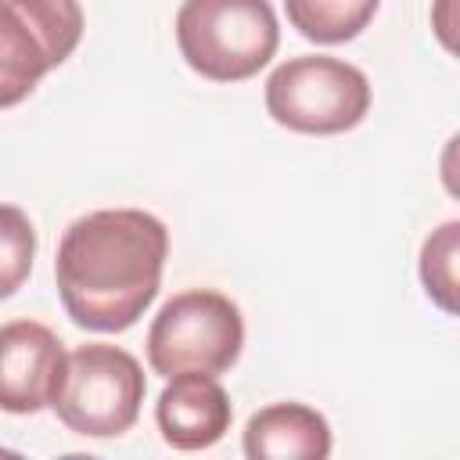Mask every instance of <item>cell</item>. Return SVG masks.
Listing matches in <instances>:
<instances>
[{
  "instance_id": "obj_1",
  "label": "cell",
  "mask_w": 460,
  "mask_h": 460,
  "mask_svg": "<svg viewBox=\"0 0 460 460\" xmlns=\"http://www.w3.org/2000/svg\"><path fill=\"white\" fill-rule=\"evenodd\" d=\"M169 255V230L144 208L79 216L58 244L54 277L72 323L101 334L133 327L155 302Z\"/></svg>"
},
{
  "instance_id": "obj_2",
  "label": "cell",
  "mask_w": 460,
  "mask_h": 460,
  "mask_svg": "<svg viewBox=\"0 0 460 460\" xmlns=\"http://www.w3.org/2000/svg\"><path fill=\"white\" fill-rule=\"evenodd\" d=\"M183 61L212 83H241L270 65L280 25L270 0H183L176 14Z\"/></svg>"
},
{
  "instance_id": "obj_3",
  "label": "cell",
  "mask_w": 460,
  "mask_h": 460,
  "mask_svg": "<svg viewBox=\"0 0 460 460\" xmlns=\"http://www.w3.org/2000/svg\"><path fill=\"white\" fill-rule=\"evenodd\" d=\"M147 381L140 363L119 345H79L65 359V377L50 399L58 420L86 438H115L140 417Z\"/></svg>"
},
{
  "instance_id": "obj_4",
  "label": "cell",
  "mask_w": 460,
  "mask_h": 460,
  "mask_svg": "<svg viewBox=\"0 0 460 460\" xmlns=\"http://www.w3.org/2000/svg\"><path fill=\"white\" fill-rule=\"evenodd\" d=\"M266 111L277 126H288L295 133H345L367 119L370 83L356 65L341 58H291L266 79Z\"/></svg>"
},
{
  "instance_id": "obj_5",
  "label": "cell",
  "mask_w": 460,
  "mask_h": 460,
  "mask_svg": "<svg viewBox=\"0 0 460 460\" xmlns=\"http://www.w3.org/2000/svg\"><path fill=\"white\" fill-rule=\"evenodd\" d=\"M244 349L241 309L208 288L172 295L147 331V363L155 374L172 377L183 370L223 374Z\"/></svg>"
},
{
  "instance_id": "obj_6",
  "label": "cell",
  "mask_w": 460,
  "mask_h": 460,
  "mask_svg": "<svg viewBox=\"0 0 460 460\" xmlns=\"http://www.w3.org/2000/svg\"><path fill=\"white\" fill-rule=\"evenodd\" d=\"M83 36L79 0H0V108L22 104Z\"/></svg>"
},
{
  "instance_id": "obj_7",
  "label": "cell",
  "mask_w": 460,
  "mask_h": 460,
  "mask_svg": "<svg viewBox=\"0 0 460 460\" xmlns=\"http://www.w3.org/2000/svg\"><path fill=\"white\" fill-rule=\"evenodd\" d=\"M65 349L47 323L11 320L0 327V410L40 413L65 377Z\"/></svg>"
},
{
  "instance_id": "obj_8",
  "label": "cell",
  "mask_w": 460,
  "mask_h": 460,
  "mask_svg": "<svg viewBox=\"0 0 460 460\" xmlns=\"http://www.w3.org/2000/svg\"><path fill=\"white\" fill-rule=\"evenodd\" d=\"M155 420L162 438L172 449H208L216 446L234 420L226 388L201 370L172 374L155 402Z\"/></svg>"
},
{
  "instance_id": "obj_9",
  "label": "cell",
  "mask_w": 460,
  "mask_h": 460,
  "mask_svg": "<svg viewBox=\"0 0 460 460\" xmlns=\"http://www.w3.org/2000/svg\"><path fill=\"white\" fill-rule=\"evenodd\" d=\"M331 453V424L305 402H273L248 417L244 456L252 460H323Z\"/></svg>"
},
{
  "instance_id": "obj_10",
  "label": "cell",
  "mask_w": 460,
  "mask_h": 460,
  "mask_svg": "<svg viewBox=\"0 0 460 460\" xmlns=\"http://www.w3.org/2000/svg\"><path fill=\"white\" fill-rule=\"evenodd\" d=\"M381 0H284L288 22L313 43H345L356 40Z\"/></svg>"
},
{
  "instance_id": "obj_11",
  "label": "cell",
  "mask_w": 460,
  "mask_h": 460,
  "mask_svg": "<svg viewBox=\"0 0 460 460\" xmlns=\"http://www.w3.org/2000/svg\"><path fill=\"white\" fill-rule=\"evenodd\" d=\"M456 252H460V223L449 219L442 223L420 248V280L428 298L446 309L456 313Z\"/></svg>"
},
{
  "instance_id": "obj_12",
  "label": "cell",
  "mask_w": 460,
  "mask_h": 460,
  "mask_svg": "<svg viewBox=\"0 0 460 460\" xmlns=\"http://www.w3.org/2000/svg\"><path fill=\"white\" fill-rule=\"evenodd\" d=\"M36 230L18 205H0V298H11L32 273Z\"/></svg>"
}]
</instances>
